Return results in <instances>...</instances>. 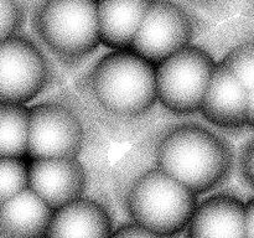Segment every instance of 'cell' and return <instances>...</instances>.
<instances>
[{
  "label": "cell",
  "instance_id": "6da1fadb",
  "mask_svg": "<svg viewBox=\"0 0 254 238\" xmlns=\"http://www.w3.org/2000/svg\"><path fill=\"white\" fill-rule=\"evenodd\" d=\"M155 166L198 196L227 181L235 168V151L211 129L181 124L159 140Z\"/></svg>",
  "mask_w": 254,
  "mask_h": 238
},
{
  "label": "cell",
  "instance_id": "7a4b0ae2",
  "mask_svg": "<svg viewBox=\"0 0 254 238\" xmlns=\"http://www.w3.org/2000/svg\"><path fill=\"white\" fill-rule=\"evenodd\" d=\"M97 103L118 117H139L158 102L155 66L131 50H112L94 64L89 76Z\"/></svg>",
  "mask_w": 254,
  "mask_h": 238
},
{
  "label": "cell",
  "instance_id": "3957f363",
  "mask_svg": "<svg viewBox=\"0 0 254 238\" xmlns=\"http://www.w3.org/2000/svg\"><path fill=\"white\" fill-rule=\"evenodd\" d=\"M197 203L195 192L156 166L139 175L127 193L131 222L168 238L186 230Z\"/></svg>",
  "mask_w": 254,
  "mask_h": 238
},
{
  "label": "cell",
  "instance_id": "277c9868",
  "mask_svg": "<svg viewBox=\"0 0 254 238\" xmlns=\"http://www.w3.org/2000/svg\"><path fill=\"white\" fill-rule=\"evenodd\" d=\"M35 29L45 46L66 61L84 59L101 45L96 0H45Z\"/></svg>",
  "mask_w": 254,
  "mask_h": 238
},
{
  "label": "cell",
  "instance_id": "5b68a950",
  "mask_svg": "<svg viewBox=\"0 0 254 238\" xmlns=\"http://www.w3.org/2000/svg\"><path fill=\"white\" fill-rule=\"evenodd\" d=\"M217 62L201 47L189 45L155 66L158 102L175 114L200 112Z\"/></svg>",
  "mask_w": 254,
  "mask_h": 238
},
{
  "label": "cell",
  "instance_id": "8992f818",
  "mask_svg": "<svg viewBox=\"0 0 254 238\" xmlns=\"http://www.w3.org/2000/svg\"><path fill=\"white\" fill-rule=\"evenodd\" d=\"M49 79L47 60L34 42L19 35L0 42V102L29 103L46 88Z\"/></svg>",
  "mask_w": 254,
  "mask_h": 238
},
{
  "label": "cell",
  "instance_id": "52a82bcc",
  "mask_svg": "<svg viewBox=\"0 0 254 238\" xmlns=\"http://www.w3.org/2000/svg\"><path fill=\"white\" fill-rule=\"evenodd\" d=\"M193 22L190 15L170 0H151L130 49L156 66L191 45Z\"/></svg>",
  "mask_w": 254,
  "mask_h": 238
},
{
  "label": "cell",
  "instance_id": "ba28073f",
  "mask_svg": "<svg viewBox=\"0 0 254 238\" xmlns=\"http://www.w3.org/2000/svg\"><path fill=\"white\" fill-rule=\"evenodd\" d=\"M83 140V126L67 107L39 103L29 108L27 159L78 158Z\"/></svg>",
  "mask_w": 254,
  "mask_h": 238
},
{
  "label": "cell",
  "instance_id": "9c48e42d",
  "mask_svg": "<svg viewBox=\"0 0 254 238\" xmlns=\"http://www.w3.org/2000/svg\"><path fill=\"white\" fill-rule=\"evenodd\" d=\"M87 175L78 158L29 159L27 187L52 211L83 197Z\"/></svg>",
  "mask_w": 254,
  "mask_h": 238
},
{
  "label": "cell",
  "instance_id": "30bf717a",
  "mask_svg": "<svg viewBox=\"0 0 254 238\" xmlns=\"http://www.w3.org/2000/svg\"><path fill=\"white\" fill-rule=\"evenodd\" d=\"M248 89L221 62L212 72L200 107L203 118L216 128L241 133L247 128Z\"/></svg>",
  "mask_w": 254,
  "mask_h": 238
},
{
  "label": "cell",
  "instance_id": "8fae6325",
  "mask_svg": "<svg viewBox=\"0 0 254 238\" xmlns=\"http://www.w3.org/2000/svg\"><path fill=\"white\" fill-rule=\"evenodd\" d=\"M188 238H246V203L217 193L198 202L186 227Z\"/></svg>",
  "mask_w": 254,
  "mask_h": 238
},
{
  "label": "cell",
  "instance_id": "7c38bea8",
  "mask_svg": "<svg viewBox=\"0 0 254 238\" xmlns=\"http://www.w3.org/2000/svg\"><path fill=\"white\" fill-rule=\"evenodd\" d=\"M113 231L106 207L81 197L52 212L45 238H111Z\"/></svg>",
  "mask_w": 254,
  "mask_h": 238
},
{
  "label": "cell",
  "instance_id": "4fadbf2b",
  "mask_svg": "<svg viewBox=\"0 0 254 238\" xmlns=\"http://www.w3.org/2000/svg\"><path fill=\"white\" fill-rule=\"evenodd\" d=\"M151 0H96L101 44L129 50Z\"/></svg>",
  "mask_w": 254,
  "mask_h": 238
},
{
  "label": "cell",
  "instance_id": "5bb4252c",
  "mask_svg": "<svg viewBox=\"0 0 254 238\" xmlns=\"http://www.w3.org/2000/svg\"><path fill=\"white\" fill-rule=\"evenodd\" d=\"M54 211L29 187L0 205V238H45Z\"/></svg>",
  "mask_w": 254,
  "mask_h": 238
},
{
  "label": "cell",
  "instance_id": "9a60e30c",
  "mask_svg": "<svg viewBox=\"0 0 254 238\" xmlns=\"http://www.w3.org/2000/svg\"><path fill=\"white\" fill-rule=\"evenodd\" d=\"M29 144V107L0 102V156L26 158Z\"/></svg>",
  "mask_w": 254,
  "mask_h": 238
},
{
  "label": "cell",
  "instance_id": "2e32d148",
  "mask_svg": "<svg viewBox=\"0 0 254 238\" xmlns=\"http://www.w3.org/2000/svg\"><path fill=\"white\" fill-rule=\"evenodd\" d=\"M220 62L245 84L248 91L254 88V30L233 44Z\"/></svg>",
  "mask_w": 254,
  "mask_h": 238
},
{
  "label": "cell",
  "instance_id": "e0dca14e",
  "mask_svg": "<svg viewBox=\"0 0 254 238\" xmlns=\"http://www.w3.org/2000/svg\"><path fill=\"white\" fill-rule=\"evenodd\" d=\"M29 159L0 156V205L27 188Z\"/></svg>",
  "mask_w": 254,
  "mask_h": 238
},
{
  "label": "cell",
  "instance_id": "ac0fdd59",
  "mask_svg": "<svg viewBox=\"0 0 254 238\" xmlns=\"http://www.w3.org/2000/svg\"><path fill=\"white\" fill-rule=\"evenodd\" d=\"M22 19V9L17 0H0V42L16 35Z\"/></svg>",
  "mask_w": 254,
  "mask_h": 238
},
{
  "label": "cell",
  "instance_id": "d6986e66",
  "mask_svg": "<svg viewBox=\"0 0 254 238\" xmlns=\"http://www.w3.org/2000/svg\"><path fill=\"white\" fill-rule=\"evenodd\" d=\"M238 169L246 183L254 190V138L248 140L241 150Z\"/></svg>",
  "mask_w": 254,
  "mask_h": 238
},
{
  "label": "cell",
  "instance_id": "ffe728a7",
  "mask_svg": "<svg viewBox=\"0 0 254 238\" xmlns=\"http://www.w3.org/2000/svg\"><path fill=\"white\" fill-rule=\"evenodd\" d=\"M111 238H168L164 236L159 235V233L153 232V231L148 230V228L139 226L136 223L130 222L126 223V225L121 226L113 231Z\"/></svg>",
  "mask_w": 254,
  "mask_h": 238
},
{
  "label": "cell",
  "instance_id": "44dd1931",
  "mask_svg": "<svg viewBox=\"0 0 254 238\" xmlns=\"http://www.w3.org/2000/svg\"><path fill=\"white\" fill-rule=\"evenodd\" d=\"M246 238H254V197L246 203Z\"/></svg>",
  "mask_w": 254,
  "mask_h": 238
},
{
  "label": "cell",
  "instance_id": "7402d4cb",
  "mask_svg": "<svg viewBox=\"0 0 254 238\" xmlns=\"http://www.w3.org/2000/svg\"><path fill=\"white\" fill-rule=\"evenodd\" d=\"M246 125L254 130V88L248 91L247 112H246Z\"/></svg>",
  "mask_w": 254,
  "mask_h": 238
},
{
  "label": "cell",
  "instance_id": "603a6c76",
  "mask_svg": "<svg viewBox=\"0 0 254 238\" xmlns=\"http://www.w3.org/2000/svg\"><path fill=\"white\" fill-rule=\"evenodd\" d=\"M201 1H213V0H201Z\"/></svg>",
  "mask_w": 254,
  "mask_h": 238
}]
</instances>
